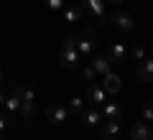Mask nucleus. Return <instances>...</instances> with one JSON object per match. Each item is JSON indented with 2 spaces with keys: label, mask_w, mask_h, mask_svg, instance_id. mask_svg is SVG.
Here are the masks:
<instances>
[{
  "label": "nucleus",
  "mask_w": 153,
  "mask_h": 140,
  "mask_svg": "<svg viewBox=\"0 0 153 140\" xmlns=\"http://www.w3.org/2000/svg\"><path fill=\"white\" fill-rule=\"evenodd\" d=\"M107 56H110V61H112V64H125V61L130 59V51H128L125 43L117 41V43H112V46H110Z\"/></svg>",
  "instance_id": "obj_8"
},
{
  "label": "nucleus",
  "mask_w": 153,
  "mask_h": 140,
  "mask_svg": "<svg viewBox=\"0 0 153 140\" xmlns=\"http://www.w3.org/2000/svg\"><path fill=\"white\" fill-rule=\"evenodd\" d=\"M146 54H148V49H146V46H140V43H135V46L130 49V56L135 61H143V59H146Z\"/></svg>",
  "instance_id": "obj_21"
},
{
  "label": "nucleus",
  "mask_w": 153,
  "mask_h": 140,
  "mask_svg": "<svg viewBox=\"0 0 153 140\" xmlns=\"http://www.w3.org/2000/svg\"><path fill=\"white\" fill-rule=\"evenodd\" d=\"M148 51H151V56H153V41H151V46H148Z\"/></svg>",
  "instance_id": "obj_28"
},
{
  "label": "nucleus",
  "mask_w": 153,
  "mask_h": 140,
  "mask_svg": "<svg viewBox=\"0 0 153 140\" xmlns=\"http://www.w3.org/2000/svg\"><path fill=\"white\" fill-rule=\"evenodd\" d=\"M100 138L102 140H117V135H120V120H102V125H100Z\"/></svg>",
  "instance_id": "obj_6"
},
{
  "label": "nucleus",
  "mask_w": 153,
  "mask_h": 140,
  "mask_svg": "<svg viewBox=\"0 0 153 140\" xmlns=\"http://www.w3.org/2000/svg\"><path fill=\"white\" fill-rule=\"evenodd\" d=\"M84 104H87V97H79V94H76V97H71L69 99V112H76V115H82L84 110Z\"/></svg>",
  "instance_id": "obj_18"
},
{
  "label": "nucleus",
  "mask_w": 153,
  "mask_h": 140,
  "mask_svg": "<svg viewBox=\"0 0 153 140\" xmlns=\"http://www.w3.org/2000/svg\"><path fill=\"white\" fill-rule=\"evenodd\" d=\"M105 3H112V5H120L123 0H105Z\"/></svg>",
  "instance_id": "obj_27"
},
{
  "label": "nucleus",
  "mask_w": 153,
  "mask_h": 140,
  "mask_svg": "<svg viewBox=\"0 0 153 140\" xmlns=\"http://www.w3.org/2000/svg\"><path fill=\"white\" fill-rule=\"evenodd\" d=\"M87 13V8H84V3L79 0V3H66L64 5V10H61V16H64V21H79V18Z\"/></svg>",
  "instance_id": "obj_9"
},
{
  "label": "nucleus",
  "mask_w": 153,
  "mask_h": 140,
  "mask_svg": "<svg viewBox=\"0 0 153 140\" xmlns=\"http://www.w3.org/2000/svg\"><path fill=\"white\" fill-rule=\"evenodd\" d=\"M100 110H102V115H105L107 120H120V117H123V107H120L117 102H112V99H107Z\"/></svg>",
  "instance_id": "obj_15"
},
{
  "label": "nucleus",
  "mask_w": 153,
  "mask_h": 140,
  "mask_svg": "<svg viewBox=\"0 0 153 140\" xmlns=\"http://www.w3.org/2000/svg\"><path fill=\"white\" fill-rule=\"evenodd\" d=\"M5 97H8V94H5L3 89H0V110H3V104H5Z\"/></svg>",
  "instance_id": "obj_26"
},
{
  "label": "nucleus",
  "mask_w": 153,
  "mask_h": 140,
  "mask_svg": "<svg viewBox=\"0 0 153 140\" xmlns=\"http://www.w3.org/2000/svg\"><path fill=\"white\" fill-rule=\"evenodd\" d=\"M33 107H36V102H21V110H18L21 117L23 120H31L33 117Z\"/></svg>",
  "instance_id": "obj_20"
},
{
  "label": "nucleus",
  "mask_w": 153,
  "mask_h": 140,
  "mask_svg": "<svg viewBox=\"0 0 153 140\" xmlns=\"http://www.w3.org/2000/svg\"><path fill=\"white\" fill-rule=\"evenodd\" d=\"M76 51L82 59H92L97 54V36H94L92 28H84L79 36H76Z\"/></svg>",
  "instance_id": "obj_2"
},
{
  "label": "nucleus",
  "mask_w": 153,
  "mask_h": 140,
  "mask_svg": "<svg viewBox=\"0 0 153 140\" xmlns=\"http://www.w3.org/2000/svg\"><path fill=\"white\" fill-rule=\"evenodd\" d=\"M46 117L54 125H64L69 120V107H64V104H49L46 107Z\"/></svg>",
  "instance_id": "obj_5"
},
{
  "label": "nucleus",
  "mask_w": 153,
  "mask_h": 140,
  "mask_svg": "<svg viewBox=\"0 0 153 140\" xmlns=\"http://www.w3.org/2000/svg\"><path fill=\"white\" fill-rule=\"evenodd\" d=\"M140 115H143V122L151 125V122H153V102H146V104H143Z\"/></svg>",
  "instance_id": "obj_22"
},
{
  "label": "nucleus",
  "mask_w": 153,
  "mask_h": 140,
  "mask_svg": "<svg viewBox=\"0 0 153 140\" xmlns=\"http://www.w3.org/2000/svg\"><path fill=\"white\" fill-rule=\"evenodd\" d=\"M102 89L107 92V94H117V92L123 89V79L115 74V71H110V74L102 76Z\"/></svg>",
  "instance_id": "obj_10"
},
{
  "label": "nucleus",
  "mask_w": 153,
  "mask_h": 140,
  "mask_svg": "<svg viewBox=\"0 0 153 140\" xmlns=\"http://www.w3.org/2000/svg\"><path fill=\"white\" fill-rule=\"evenodd\" d=\"M89 61H92L89 66L97 71V76H105V74H110V71H112V61H110V56H97V54H94Z\"/></svg>",
  "instance_id": "obj_11"
},
{
  "label": "nucleus",
  "mask_w": 153,
  "mask_h": 140,
  "mask_svg": "<svg viewBox=\"0 0 153 140\" xmlns=\"http://www.w3.org/2000/svg\"><path fill=\"white\" fill-rule=\"evenodd\" d=\"M107 23H112L117 31H123V33H130L133 28H135V21H133V16L130 13H123V10H115V13H110L107 16Z\"/></svg>",
  "instance_id": "obj_3"
},
{
  "label": "nucleus",
  "mask_w": 153,
  "mask_h": 140,
  "mask_svg": "<svg viewBox=\"0 0 153 140\" xmlns=\"http://www.w3.org/2000/svg\"><path fill=\"white\" fill-rule=\"evenodd\" d=\"M135 74L140 81H153V56H146L143 61H138Z\"/></svg>",
  "instance_id": "obj_12"
},
{
  "label": "nucleus",
  "mask_w": 153,
  "mask_h": 140,
  "mask_svg": "<svg viewBox=\"0 0 153 140\" xmlns=\"http://www.w3.org/2000/svg\"><path fill=\"white\" fill-rule=\"evenodd\" d=\"M5 127H8V120L0 115V133H5Z\"/></svg>",
  "instance_id": "obj_25"
},
{
  "label": "nucleus",
  "mask_w": 153,
  "mask_h": 140,
  "mask_svg": "<svg viewBox=\"0 0 153 140\" xmlns=\"http://www.w3.org/2000/svg\"><path fill=\"white\" fill-rule=\"evenodd\" d=\"M59 61L64 69H79L82 66V56L76 51V36H64L61 41V51H59Z\"/></svg>",
  "instance_id": "obj_1"
},
{
  "label": "nucleus",
  "mask_w": 153,
  "mask_h": 140,
  "mask_svg": "<svg viewBox=\"0 0 153 140\" xmlns=\"http://www.w3.org/2000/svg\"><path fill=\"white\" fill-rule=\"evenodd\" d=\"M16 94L21 97V102H36V89L31 84H26V81L16 84Z\"/></svg>",
  "instance_id": "obj_16"
},
{
  "label": "nucleus",
  "mask_w": 153,
  "mask_h": 140,
  "mask_svg": "<svg viewBox=\"0 0 153 140\" xmlns=\"http://www.w3.org/2000/svg\"><path fill=\"white\" fill-rule=\"evenodd\" d=\"M130 140H153V130L148 122H135L130 127Z\"/></svg>",
  "instance_id": "obj_13"
},
{
  "label": "nucleus",
  "mask_w": 153,
  "mask_h": 140,
  "mask_svg": "<svg viewBox=\"0 0 153 140\" xmlns=\"http://www.w3.org/2000/svg\"><path fill=\"white\" fill-rule=\"evenodd\" d=\"M0 140H8V138H5V135H3V133H0Z\"/></svg>",
  "instance_id": "obj_29"
},
{
  "label": "nucleus",
  "mask_w": 153,
  "mask_h": 140,
  "mask_svg": "<svg viewBox=\"0 0 153 140\" xmlns=\"http://www.w3.org/2000/svg\"><path fill=\"white\" fill-rule=\"evenodd\" d=\"M82 120H84L87 127H97V125H102L105 115H102V110H100V107H89V110H84V112H82Z\"/></svg>",
  "instance_id": "obj_14"
},
{
  "label": "nucleus",
  "mask_w": 153,
  "mask_h": 140,
  "mask_svg": "<svg viewBox=\"0 0 153 140\" xmlns=\"http://www.w3.org/2000/svg\"><path fill=\"white\" fill-rule=\"evenodd\" d=\"M44 5H46V10H51V13H61L64 5H66V0H44Z\"/></svg>",
  "instance_id": "obj_19"
},
{
  "label": "nucleus",
  "mask_w": 153,
  "mask_h": 140,
  "mask_svg": "<svg viewBox=\"0 0 153 140\" xmlns=\"http://www.w3.org/2000/svg\"><path fill=\"white\" fill-rule=\"evenodd\" d=\"M8 81H10V79H8V74H5V71H0V89H3Z\"/></svg>",
  "instance_id": "obj_24"
},
{
  "label": "nucleus",
  "mask_w": 153,
  "mask_h": 140,
  "mask_svg": "<svg viewBox=\"0 0 153 140\" xmlns=\"http://www.w3.org/2000/svg\"><path fill=\"white\" fill-rule=\"evenodd\" d=\"M84 8H87V13H92L94 18H97L100 23H107V10H105V0H82Z\"/></svg>",
  "instance_id": "obj_7"
},
{
  "label": "nucleus",
  "mask_w": 153,
  "mask_h": 140,
  "mask_svg": "<svg viewBox=\"0 0 153 140\" xmlns=\"http://www.w3.org/2000/svg\"><path fill=\"white\" fill-rule=\"evenodd\" d=\"M84 97H87V102L92 104V107H102L105 102H107V92L102 89V84H87V94H84Z\"/></svg>",
  "instance_id": "obj_4"
},
{
  "label": "nucleus",
  "mask_w": 153,
  "mask_h": 140,
  "mask_svg": "<svg viewBox=\"0 0 153 140\" xmlns=\"http://www.w3.org/2000/svg\"><path fill=\"white\" fill-rule=\"evenodd\" d=\"M3 110H8V112H18V110H21V97L16 94V89H13L10 94L5 97V104H3Z\"/></svg>",
  "instance_id": "obj_17"
},
{
  "label": "nucleus",
  "mask_w": 153,
  "mask_h": 140,
  "mask_svg": "<svg viewBox=\"0 0 153 140\" xmlns=\"http://www.w3.org/2000/svg\"><path fill=\"white\" fill-rule=\"evenodd\" d=\"M82 79L87 81V84H92V81L97 79V71H94L92 66H84V69H82Z\"/></svg>",
  "instance_id": "obj_23"
}]
</instances>
